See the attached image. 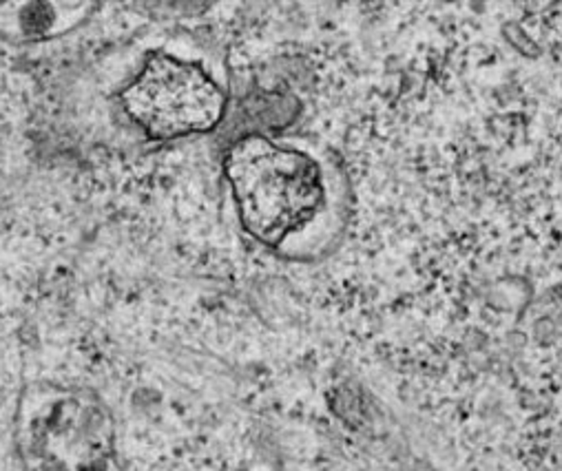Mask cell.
I'll list each match as a JSON object with an SVG mask.
<instances>
[{"label":"cell","instance_id":"obj_2","mask_svg":"<svg viewBox=\"0 0 562 471\" xmlns=\"http://www.w3.org/2000/svg\"><path fill=\"white\" fill-rule=\"evenodd\" d=\"M126 113L153 137L208 131L224 111V95L199 66L153 56L122 93Z\"/></svg>","mask_w":562,"mask_h":471},{"label":"cell","instance_id":"obj_1","mask_svg":"<svg viewBox=\"0 0 562 471\" xmlns=\"http://www.w3.org/2000/svg\"><path fill=\"white\" fill-rule=\"evenodd\" d=\"M226 177L246 230L266 243L308 222L321 199L317 164L261 137L241 139L230 149Z\"/></svg>","mask_w":562,"mask_h":471}]
</instances>
